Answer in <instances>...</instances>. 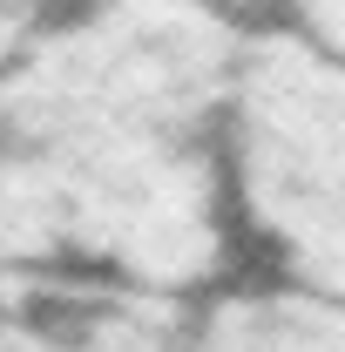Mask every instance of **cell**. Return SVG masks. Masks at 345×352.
<instances>
[{"mask_svg": "<svg viewBox=\"0 0 345 352\" xmlns=\"http://www.w3.org/2000/svg\"><path fill=\"white\" fill-rule=\"evenodd\" d=\"M271 14H278V28L298 34L311 54H325V61L345 68V0H271Z\"/></svg>", "mask_w": 345, "mask_h": 352, "instance_id": "5b68a950", "label": "cell"}, {"mask_svg": "<svg viewBox=\"0 0 345 352\" xmlns=\"http://www.w3.org/2000/svg\"><path fill=\"white\" fill-rule=\"evenodd\" d=\"M183 352H345V298L304 285H230L190 305Z\"/></svg>", "mask_w": 345, "mask_h": 352, "instance_id": "277c9868", "label": "cell"}, {"mask_svg": "<svg viewBox=\"0 0 345 352\" xmlns=\"http://www.w3.org/2000/svg\"><path fill=\"white\" fill-rule=\"evenodd\" d=\"M190 305L88 271H0V352H183Z\"/></svg>", "mask_w": 345, "mask_h": 352, "instance_id": "3957f363", "label": "cell"}, {"mask_svg": "<svg viewBox=\"0 0 345 352\" xmlns=\"http://www.w3.org/2000/svg\"><path fill=\"white\" fill-rule=\"evenodd\" d=\"M251 21L210 0H61L0 68V271L203 298L230 278L216 116Z\"/></svg>", "mask_w": 345, "mask_h": 352, "instance_id": "6da1fadb", "label": "cell"}, {"mask_svg": "<svg viewBox=\"0 0 345 352\" xmlns=\"http://www.w3.org/2000/svg\"><path fill=\"white\" fill-rule=\"evenodd\" d=\"M210 7H223V14H237V21H251V14H264L271 0H210Z\"/></svg>", "mask_w": 345, "mask_h": 352, "instance_id": "8992f818", "label": "cell"}, {"mask_svg": "<svg viewBox=\"0 0 345 352\" xmlns=\"http://www.w3.org/2000/svg\"><path fill=\"white\" fill-rule=\"evenodd\" d=\"M216 163L230 230L264 251V264L345 298V68L311 54L278 21L244 28L223 116Z\"/></svg>", "mask_w": 345, "mask_h": 352, "instance_id": "7a4b0ae2", "label": "cell"}]
</instances>
